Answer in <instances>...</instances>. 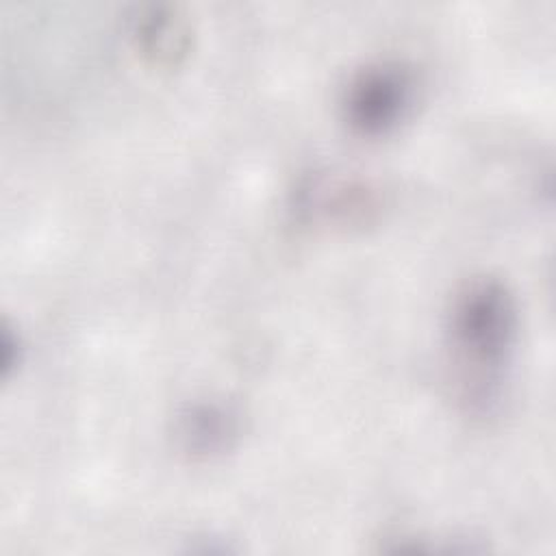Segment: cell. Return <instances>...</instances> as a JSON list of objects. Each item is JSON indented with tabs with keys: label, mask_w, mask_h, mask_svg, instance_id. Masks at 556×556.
Returning a JSON list of instances; mask_svg holds the SVG:
<instances>
[{
	"label": "cell",
	"mask_w": 556,
	"mask_h": 556,
	"mask_svg": "<svg viewBox=\"0 0 556 556\" xmlns=\"http://www.w3.org/2000/svg\"><path fill=\"white\" fill-rule=\"evenodd\" d=\"M517 304L497 278L469 280L452 300L447 339L460 406L473 417L497 410L517 343Z\"/></svg>",
	"instance_id": "1"
},
{
	"label": "cell",
	"mask_w": 556,
	"mask_h": 556,
	"mask_svg": "<svg viewBox=\"0 0 556 556\" xmlns=\"http://www.w3.org/2000/svg\"><path fill=\"white\" fill-rule=\"evenodd\" d=\"M413 74L393 61L358 70L343 91V119L361 137L389 135L404 122L413 106Z\"/></svg>",
	"instance_id": "2"
},
{
	"label": "cell",
	"mask_w": 556,
	"mask_h": 556,
	"mask_svg": "<svg viewBox=\"0 0 556 556\" xmlns=\"http://www.w3.org/2000/svg\"><path fill=\"white\" fill-rule=\"evenodd\" d=\"M239 437L237 413L217 400L187 404L176 419V439L193 458H213L228 452Z\"/></svg>",
	"instance_id": "3"
},
{
	"label": "cell",
	"mask_w": 556,
	"mask_h": 556,
	"mask_svg": "<svg viewBox=\"0 0 556 556\" xmlns=\"http://www.w3.org/2000/svg\"><path fill=\"white\" fill-rule=\"evenodd\" d=\"M137 39L146 54L159 56V61L174 59L176 52L182 50V43L178 41L185 30L180 24H176L172 17L150 15L137 22Z\"/></svg>",
	"instance_id": "4"
}]
</instances>
